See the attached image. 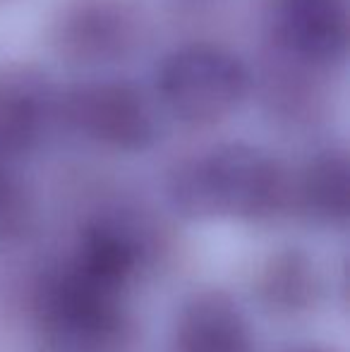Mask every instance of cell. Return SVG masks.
Masks as SVG:
<instances>
[{
  "instance_id": "6da1fadb",
  "label": "cell",
  "mask_w": 350,
  "mask_h": 352,
  "mask_svg": "<svg viewBox=\"0 0 350 352\" xmlns=\"http://www.w3.org/2000/svg\"><path fill=\"white\" fill-rule=\"evenodd\" d=\"M171 201L185 218L259 221L278 211L283 175L259 148L226 144L177 168L171 177Z\"/></svg>"
},
{
  "instance_id": "8fae6325",
  "label": "cell",
  "mask_w": 350,
  "mask_h": 352,
  "mask_svg": "<svg viewBox=\"0 0 350 352\" xmlns=\"http://www.w3.org/2000/svg\"><path fill=\"white\" fill-rule=\"evenodd\" d=\"M41 106L29 89L0 84V156H17L36 142Z\"/></svg>"
},
{
  "instance_id": "3957f363",
  "label": "cell",
  "mask_w": 350,
  "mask_h": 352,
  "mask_svg": "<svg viewBox=\"0 0 350 352\" xmlns=\"http://www.w3.org/2000/svg\"><path fill=\"white\" fill-rule=\"evenodd\" d=\"M248 91L243 63L216 46H187L159 70L164 106L182 122L206 125L238 108Z\"/></svg>"
},
{
  "instance_id": "8992f818",
  "label": "cell",
  "mask_w": 350,
  "mask_h": 352,
  "mask_svg": "<svg viewBox=\"0 0 350 352\" xmlns=\"http://www.w3.org/2000/svg\"><path fill=\"white\" fill-rule=\"evenodd\" d=\"M250 329L240 307L219 290L192 297L177 319V352H250Z\"/></svg>"
},
{
  "instance_id": "ba28073f",
  "label": "cell",
  "mask_w": 350,
  "mask_h": 352,
  "mask_svg": "<svg viewBox=\"0 0 350 352\" xmlns=\"http://www.w3.org/2000/svg\"><path fill=\"white\" fill-rule=\"evenodd\" d=\"M319 278L314 264L303 252H281L266 264L259 278V295L278 314H298L314 305Z\"/></svg>"
},
{
  "instance_id": "7a4b0ae2",
  "label": "cell",
  "mask_w": 350,
  "mask_h": 352,
  "mask_svg": "<svg viewBox=\"0 0 350 352\" xmlns=\"http://www.w3.org/2000/svg\"><path fill=\"white\" fill-rule=\"evenodd\" d=\"M36 319L61 352H116L125 336L120 292L89 280L72 264L39 285Z\"/></svg>"
},
{
  "instance_id": "4fadbf2b",
  "label": "cell",
  "mask_w": 350,
  "mask_h": 352,
  "mask_svg": "<svg viewBox=\"0 0 350 352\" xmlns=\"http://www.w3.org/2000/svg\"><path fill=\"white\" fill-rule=\"evenodd\" d=\"M0 201H3V180H0Z\"/></svg>"
},
{
  "instance_id": "277c9868",
  "label": "cell",
  "mask_w": 350,
  "mask_h": 352,
  "mask_svg": "<svg viewBox=\"0 0 350 352\" xmlns=\"http://www.w3.org/2000/svg\"><path fill=\"white\" fill-rule=\"evenodd\" d=\"M67 118L94 142L120 151H142L156 137L142 96L127 84H89L67 96Z\"/></svg>"
},
{
  "instance_id": "7c38bea8",
  "label": "cell",
  "mask_w": 350,
  "mask_h": 352,
  "mask_svg": "<svg viewBox=\"0 0 350 352\" xmlns=\"http://www.w3.org/2000/svg\"><path fill=\"white\" fill-rule=\"evenodd\" d=\"M288 352H336V350L327 348V345H303V348H293Z\"/></svg>"
},
{
  "instance_id": "52a82bcc",
  "label": "cell",
  "mask_w": 350,
  "mask_h": 352,
  "mask_svg": "<svg viewBox=\"0 0 350 352\" xmlns=\"http://www.w3.org/2000/svg\"><path fill=\"white\" fill-rule=\"evenodd\" d=\"M142 245L137 235L118 221H96L85 228L70 264L89 280L122 292L140 266Z\"/></svg>"
},
{
  "instance_id": "30bf717a",
  "label": "cell",
  "mask_w": 350,
  "mask_h": 352,
  "mask_svg": "<svg viewBox=\"0 0 350 352\" xmlns=\"http://www.w3.org/2000/svg\"><path fill=\"white\" fill-rule=\"evenodd\" d=\"M303 201L324 223H346L350 211V166L346 153H324L303 177Z\"/></svg>"
},
{
  "instance_id": "5b68a950",
  "label": "cell",
  "mask_w": 350,
  "mask_h": 352,
  "mask_svg": "<svg viewBox=\"0 0 350 352\" xmlns=\"http://www.w3.org/2000/svg\"><path fill=\"white\" fill-rule=\"evenodd\" d=\"M283 43L309 63L343 56L348 43V0H276Z\"/></svg>"
},
{
  "instance_id": "9c48e42d",
  "label": "cell",
  "mask_w": 350,
  "mask_h": 352,
  "mask_svg": "<svg viewBox=\"0 0 350 352\" xmlns=\"http://www.w3.org/2000/svg\"><path fill=\"white\" fill-rule=\"evenodd\" d=\"M130 36V19L111 3H85L67 17L65 46L80 58L116 56Z\"/></svg>"
}]
</instances>
